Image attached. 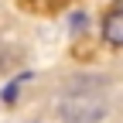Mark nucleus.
<instances>
[{
    "label": "nucleus",
    "instance_id": "obj_1",
    "mask_svg": "<svg viewBox=\"0 0 123 123\" xmlns=\"http://www.w3.org/2000/svg\"><path fill=\"white\" fill-rule=\"evenodd\" d=\"M110 113V92H106L103 79H68L58 92V116L65 123H99Z\"/></svg>",
    "mask_w": 123,
    "mask_h": 123
},
{
    "label": "nucleus",
    "instance_id": "obj_2",
    "mask_svg": "<svg viewBox=\"0 0 123 123\" xmlns=\"http://www.w3.org/2000/svg\"><path fill=\"white\" fill-rule=\"evenodd\" d=\"M103 38H106V44H113V48H123V4H116L103 17Z\"/></svg>",
    "mask_w": 123,
    "mask_h": 123
},
{
    "label": "nucleus",
    "instance_id": "obj_3",
    "mask_svg": "<svg viewBox=\"0 0 123 123\" xmlns=\"http://www.w3.org/2000/svg\"><path fill=\"white\" fill-rule=\"evenodd\" d=\"M27 10H58L65 0H21Z\"/></svg>",
    "mask_w": 123,
    "mask_h": 123
}]
</instances>
